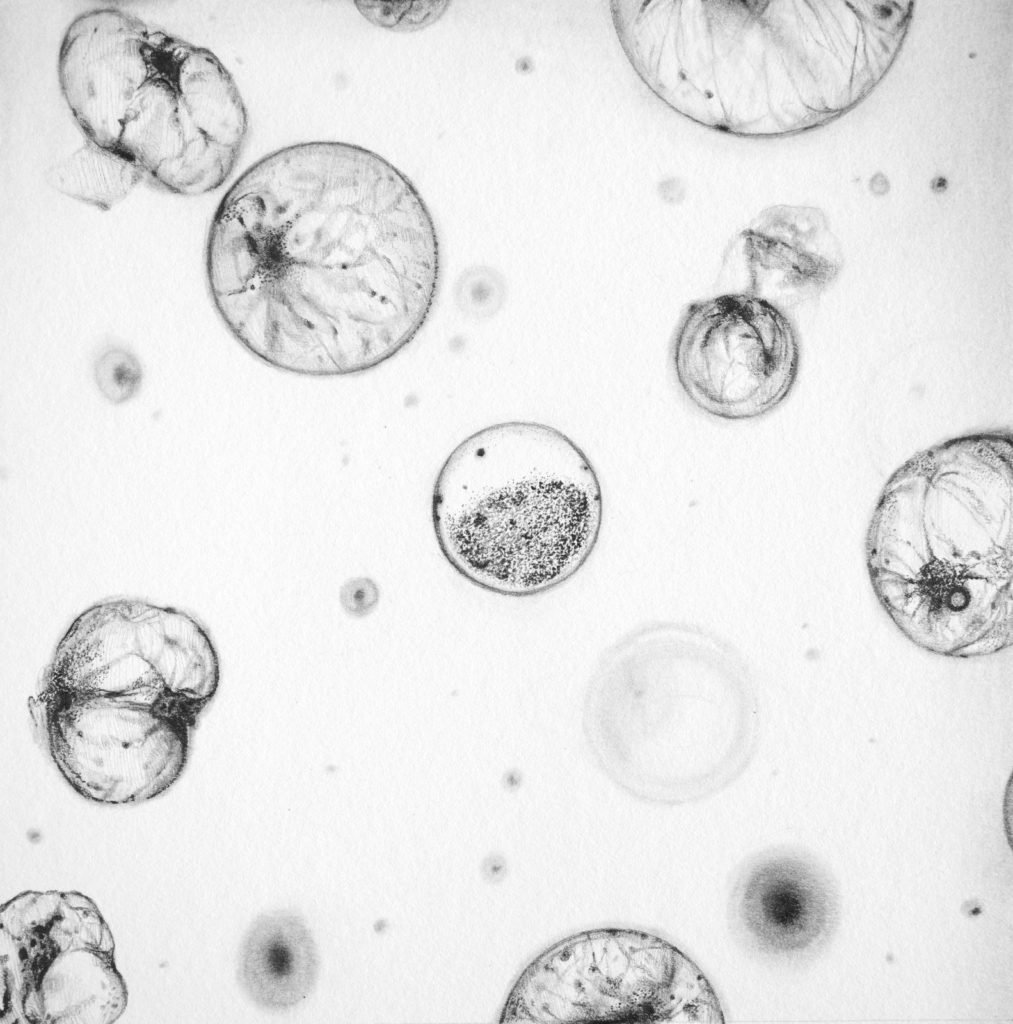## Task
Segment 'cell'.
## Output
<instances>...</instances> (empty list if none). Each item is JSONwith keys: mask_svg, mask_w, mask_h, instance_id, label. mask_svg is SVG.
<instances>
[{"mask_svg": "<svg viewBox=\"0 0 1013 1024\" xmlns=\"http://www.w3.org/2000/svg\"><path fill=\"white\" fill-rule=\"evenodd\" d=\"M49 753L66 781L102 804L152 799L180 777L194 724L158 707L92 694L44 693Z\"/></svg>", "mask_w": 1013, "mask_h": 1024, "instance_id": "9c48e42d", "label": "cell"}, {"mask_svg": "<svg viewBox=\"0 0 1013 1024\" xmlns=\"http://www.w3.org/2000/svg\"><path fill=\"white\" fill-rule=\"evenodd\" d=\"M793 210L770 208L735 240L746 271L744 293L779 307V302L809 292L830 271L822 252Z\"/></svg>", "mask_w": 1013, "mask_h": 1024, "instance_id": "5bb4252c", "label": "cell"}, {"mask_svg": "<svg viewBox=\"0 0 1013 1024\" xmlns=\"http://www.w3.org/2000/svg\"><path fill=\"white\" fill-rule=\"evenodd\" d=\"M179 43L158 30L150 76L126 110L118 148L136 160L155 186L201 195L229 178L240 154L216 141L180 95L174 78Z\"/></svg>", "mask_w": 1013, "mask_h": 1024, "instance_id": "30bf717a", "label": "cell"}, {"mask_svg": "<svg viewBox=\"0 0 1013 1024\" xmlns=\"http://www.w3.org/2000/svg\"><path fill=\"white\" fill-rule=\"evenodd\" d=\"M506 1006L515 1022L724 1023L698 966L632 929L585 932L554 946L522 974Z\"/></svg>", "mask_w": 1013, "mask_h": 1024, "instance_id": "5b68a950", "label": "cell"}, {"mask_svg": "<svg viewBox=\"0 0 1013 1024\" xmlns=\"http://www.w3.org/2000/svg\"><path fill=\"white\" fill-rule=\"evenodd\" d=\"M219 683L216 651L190 615L119 600L81 614L60 641L45 693L151 705L195 724Z\"/></svg>", "mask_w": 1013, "mask_h": 1024, "instance_id": "8992f818", "label": "cell"}, {"mask_svg": "<svg viewBox=\"0 0 1013 1024\" xmlns=\"http://www.w3.org/2000/svg\"><path fill=\"white\" fill-rule=\"evenodd\" d=\"M441 256L412 182L358 145L283 147L229 188L206 245L208 290L233 338L278 371H370L401 352L437 298Z\"/></svg>", "mask_w": 1013, "mask_h": 1024, "instance_id": "6da1fadb", "label": "cell"}, {"mask_svg": "<svg viewBox=\"0 0 1013 1024\" xmlns=\"http://www.w3.org/2000/svg\"><path fill=\"white\" fill-rule=\"evenodd\" d=\"M316 942L303 918L283 909L259 915L239 952L238 980L260 1008L286 1011L312 992L319 971Z\"/></svg>", "mask_w": 1013, "mask_h": 1024, "instance_id": "4fadbf2b", "label": "cell"}, {"mask_svg": "<svg viewBox=\"0 0 1013 1024\" xmlns=\"http://www.w3.org/2000/svg\"><path fill=\"white\" fill-rule=\"evenodd\" d=\"M340 603L344 611L354 617L370 614L379 601V589L368 577L347 580L340 588Z\"/></svg>", "mask_w": 1013, "mask_h": 1024, "instance_id": "d6986e66", "label": "cell"}, {"mask_svg": "<svg viewBox=\"0 0 1013 1024\" xmlns=\"http://www.w3.org/2000/svg\"><path fill=\"white\" fill-rule=\"evenodd\" d=\"M506 298V285L495 269L476 266L465 269L454 286V301L458 309L474 319L493 317Z\"/></svg>", "mask_w": 1013, "mask_h": 1024, "instance_id": "e0dca14e", "label": "cell"}, {"mask_svg": "<svg viewBox=\"0 0 1013 1024\" xmlns=\"http://www.w3.org/2000/svg\"><path fill=\"white\" fill-rule=\"evenodd\" d=\"M874 591L902 633L943 656L1012 645V441L955 439L890 479L867 540Z\"/></svg>", "mask_w": 1013, "mask_h": 1024, "instance_id": "7a4b0ae2", "label": "cell"}, {"mask_svg": "<svg viewBox=\"0 0 1013 1024\" xmlns=\"http://www.w3.org/2000/svg\"><path fill=\"white\" fill-rule=\"evenodd\" d=\"M156 33L157 28L115 7L87 10L70 23L58 75L88 139L118 148L126 110L152 70Z\"/></svg>", "mask_w": 1013, "mask_h": 1024, "instance_id": "8fae6325", "label": "cell"}, {"mask_svg": "<svg viewBox=\"0 0 1013 1024\" xmlns=\"http://www.w3.org/2000/svg\"><path fill=\"white\" fill-rule=\"evenodd\" d=\"M2 984L30 1023H110L126 1006L114 942L77 892H25L2 906Z\"/></svg>", "mask_w": 1013, "mask_h": 1024, "instance_id": "52a82bcc", "label": "cell"}, {"mask_svg": "<svg viewBox=\"0 0 1013 1024\" xmlns=\"http://www.w3.org/2000/svg\"><path fill=\"white\" fill-rule=\"evenodd\" d=\"M947 187V181L944 178H935L932 182V188L935 191H943Z\"/></svg>", "mask_w": 1013, "mask_h": 1024, "instance_id": "ffe728a7", "label": "cell"}, {"mask_svg": "<svg viewBox=\"0 0 1013 1024\" xmlns=\"http://www.w3.org/2000/svg\"><path fill=\"white\" fill-rule=\"evenodd\" d=\"M144 179L143 169L126 152L88 138L46 172L52 188L102 210L123 200Z\"/></svg>", "mask_w": 1013, "mask_h": 1024, "instance_id": "9a60e30c", "label": "cell"}, {"mask_svg": "<svg viewBox=\"0 0 1013 1024\" xmlns=\"http://www.w3.org/2000/svg\"><path fill=\"white\" fill-rule=\"evenodd\" d=\"M93 376L105 399L113 404H122L139 392L143 370L140 361L131 351L112 345L97 356Z\"/></svg>", "mask_w": 1013, "mask_h": 1024, "instance_id": "2e32d148", "label": "cell"}, {"mask_svg": "<svg viewBox=\"0 0 1013 1024\" xmlns=\"http://www.w3.org/2000/svg\"><path fill=\"white\" fill-rule=\"evenodd\" d=\"M597 709L606 766L640 800L716 793L744 772L757 744L750 670L725 640L688 624L630 633L602 677Z\"/></svg>", "mask_w": 1013, "mask_h": 1024, "instance_id": "277c9868", "label": "cell"}, {"mask_svg": "<svg viewBox=\"0 0 1013 1024\" xmlns=\"http://www.w3.org/2000/svg\"><path fill=\"white\" fill-rule=\"evenodd\" d=\"M445 1H356L362 16L378 27L392 31H413L420 29L445 9Z\"/></svg>", "mask_w": 1013, "mask_h": 1024, "instance_id": "ac0fdd59", "label": "cell"}, {"mask_svg": "<svg viewBox=\"0 0 1013 1024\" xmlns=\"http://www.w3.org/2000/svg\"><path fill=\"white\" fill-rule=\"evenodd\" d=\"M737 927L760 954L797 960L815 952L837 915L834 889L817 866L790 853L753 862L738 879L732 901Z\"/></svg>", "mask_w": 1013, "mask_h": 1024, "instance_id": "7c38bea8", "label": "cell"}, {"mask_svg": "<svg viewBox=\"0 0 1013 1024\" xmlns=\"http://www.w3.org/2000/svg\"><path fill=\"white\" fill-rule=\"evenodd\" d=\"M603 499L582 449L549 425L509 421L465 438L432 492L435 538L469 582L512 597L575 575L598 541Z\"/></svg>", "mask_w": 1013, "mask_h": 1024, "instance_id": "3957f363", "label": "cell"}, {"mask_svg": "<svg viewBox=\"0 0 1013 1024\" xmlns=\"http://www.w3.org/2000/svg\"><path fill=\"white\" fill-rule=\"evenodd\" d=\"M680 389L705 414L729 421L762 417L791 391L799 366L795 329L762 298L726 293L688 306L672 345Z\"/></svg>", "mask_w": 1013, "mask_h": 1024, "instance_id": "ba28073f", "label": "cell"}]
</instances>
